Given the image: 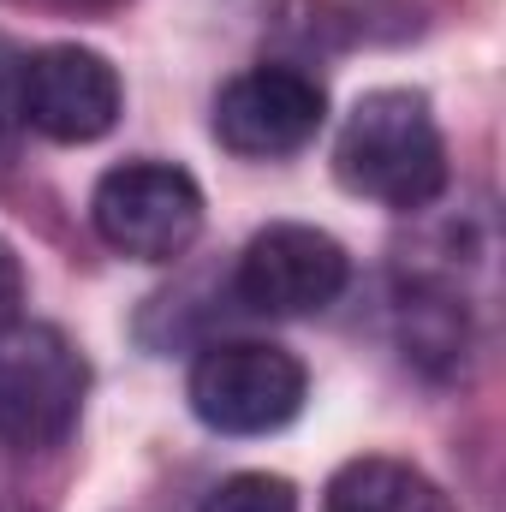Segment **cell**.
Instances as JSON below:
<instances>
[{"mask_svg":"<svg viewBox=\"0 0 506 512\" xmlns=\"http://www.w3.org/2000/svg\"><path fill=\"white\" fill-rule=\"evenodd\" d=\"M334 179L381 209H429L447 191V143L423 90H370L334 137Z\"/></svg>","mask_w":506,"mask_h":512,"instance_id":"6da1fadb","label":"cell"},{"mask_svg":"<svg viewBox=\"0 0 506 512\" xmlns=\"http://www.w3.org/2000/svg\"><path fill=\"white\" fill-rule=\"evenodd\" d=\"M84 393H90V364L60 328L30 322L0 340V441L12 453L60 447L78 429Z\"/></svg>","mask_w":506,"mask_h":512,"instance_id":"7a4b0ae2","label":"cell"},{"mask_svg":"<svg viewBox=\"0 0 506 512\" xmlns=\"http://www.w3.org/2000/svg\"><path fill=\"white\" fill-rule=\"evenodd\" d=\"M90 227L131 262H173L203 233V191L173 161H120L90 191Z\"/></svg>","mask_w":506,"mask_h":512,"instance_id":"3957f363","label":"cell"},{"mask_svg":"<svg viewBox=\"0 0 506 512\" xmlns=\"http://www.w3.org/2000/svg\"><path fill=\"white\" fill-rule=\"evenodd\" d=\"M310 376L286 346L268 340H221L191 364L185 399L197 423L215 435H274L304 411Z\"/></svg>","mask_w":506,"mask_h":512,"instance_id":"277c9868","label":"cell"},{"mask_svg":"<svg viewBox=\"0 0 506 512\" xmlns=\"http://www.w3.org/2000/svg\"><path fill=\"white\" fill-rule=\"evenodd\" d=\"M352 280V256L334 233L304 221H274L239 251L233 298L256 316H316Z\"/></svg>","mask_w":506,"mask_h":512,"instance_id":"5b68a950","label":"cell"},{"mask_svg":"<svg viewBox=\"0 0 506 512\" xmlns=\"http://www.w3.org/2000/svg\"><path fill=\"white\" fill-rule=\"evenodd\" d=\"M126 84L108 54L54 42L24 54V84H18V120L48 137V143H96L120 126Z\"/></svg>","mask_w":506,"mask_h":512,"instance_id":"8992f818","label":"cell"},{"mask_svg":"<svg viewBox=\"0 0 506 512\" xmlns=\"http://www.w3.org/2000/svg\"><path fill=\"white\" fill-rule=\"evenodd\" d=\"M328 120V90L298 66H251L215 96V137L245 161L298 155Z\"/></svg>","mask_w":506,"mask_h":512,"instance_id":"52a82bcc","label":"cell"},{"mask_svg":"<svg viewBox=\"0 0 506 512\" xmlns=\"http://www.w3.org/2000/svg\"><path fill=\"white\" fill-rule=\"evenodd\" d=\"M322 512H459V507L429 471H417L405 459H387V453H364V459H346L328 477Z\"/></svg>","mask_w":506,"mask_h":512,"instance_id":"ba28073f","label":"cell"},{"mask_svg":"<svg viewBox=\"0 0 506 512\" xmlns=\"http://www.w3.org/2000/svg\"><path fill=\"white\" fill-rule=\"evenodd\" d=\"M203 512H298V489L274 471H239L209 489Z\"/></svg>","mask_w":506,"mask_h":512,"instance_id":"9c48e42d","label":"cell"},{"mask_svg":"<svg viewBox=\"0 0 506 512\" xmlns=\"http://www.w3.org/2000/svg\"><path fill=\"white\" fill-rule=\"evenodd\" d=\"M18 310H24V262L0 239V340L18 328Z\"/></svg>","mask_w":506,"mask_h":512,"instance_id":"30bf717a","label":"cell"},{"mask_svg":"<svg viewBox=\"0 0 506 512\" xmlns=\"http://www.w3.org/2000/svg\"><path fill=\"white\" fill-rule=\"evenodd\" d=\"M18 84H24V54L0 36V114H18Z\"/></svg>","mask_w":506,"mask_h":512,"instance_id":"8fae6325","label":"cell"},{"mask_svg":"<svg viewBox=\"0 0 506 512\" xmlns=\"http://www.w3.org/2000/svg\"><path fill=\"white\" fill-rule=\"evenodd\" d=\"M54 6H90V0H54Z\"/></svg>","mask_w":506,"mask_h":512,"instance_id":"7c38bea8","label":"cell"}]
</instances>
